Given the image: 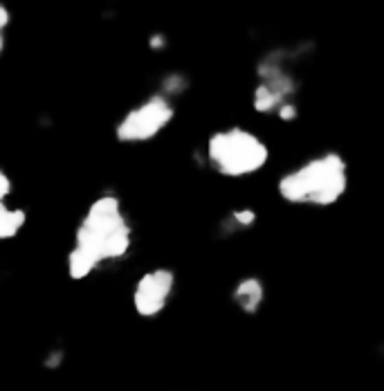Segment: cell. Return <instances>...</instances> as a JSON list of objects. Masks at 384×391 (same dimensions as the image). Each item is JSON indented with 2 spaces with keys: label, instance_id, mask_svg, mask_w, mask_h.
<instances>
[{
  "label": "cell",
  "instance_id": "6da1fadb",
  "mask_svg": "<svg viewBox=\"0 0 384 391\" xmlns=\"http://www.w3.org/2000/svg\"><path fill=\"white\" fill-rule=\"evenodd\" d=\"M135 246L124 200L117 193H101L90 202L75 232V243L65 259L72 281H84L108 265L121 263Z\"/></svg>",
  "mask_w": 384,
  "mask_h": 391
},
{
  "label": "cell",
  "instance_id": "7a4b0ae2",
  "mask_svg": "<svg viewBox=\"0 0 384 391\" xmlns=\"http://www.w3.org/2000/svg\"><path fill=\"white\" fill-rule=\"evenodd\" d=\"M350 174L348 162L337 151H324L301 160L276 182V191L288 205L324 209L344 198Z\"/></svg>",
  "mask_w": 384,
  "mask_h": 391
},
{
  "label": "cell",
  "instance_id": "3957f363",
  "mask_svg": "<svg viewBox=\"0 0 384 391\" xmlns=\"http://www.w3.org/2000/svg\"><path fill=\"white\" fill-rule=\"evenodd\" d=\"M301 47H276L263 54L256 65V86L252 106L261 115H274L283 121L297 117Z\"/></svg>",
  "mask_w": 384,
  "mask_h": 391
},
{
  "label": "cell",
  "instance_id": "277c9868",
  "mask_svg": "<svg viewBox=\"0 0 384 391\" xmlns=\"http://www.w3.org/2000/svg\"><path fill=\"white\" fill-rule=\"evenodd\" d=\"M269 149L254 130L245 126L218 128L207 137L205 162L214 174L232 180L250 178L265 169Z\"/></svg>",
  "mask_w": 384,
  "mask_h": 391
},
{
  "label": "cell",
  "instance_id": "5b68a950",
  "mask_svg": "<svg viewBox=\"0 0 384 391\" xmlns=\"http://www.w3.org/2000/svg\"><path fill=\"white\" fill-rule=\"evenodd\" d=\"M176 115H178V104L153 91L144 99L126 108L124 115L117 119L115 137L117 142L128 146L153 142L155 137L162 135L173 124Z\"/></svg>",
  "mask_w": 384,
  "mask_h": 391
},
{
  "label": "cell",
  "instance_id": "8992f818",
  "mask_svg": "<svg viewBox=\"0 0 384 391\" xmlns=\"http://www.w3.org/2000/svg\"><path fill=\"white\" fill-rule=\"evenodd\" d=\"M178 288V276L171 268L158 265L146 270L133 286V311L142 320H155L167 311L173 301Z\"/></svg>",
  "mask_w": 384,
  "mask_h": 391
},
{
  "label": "cell",
  "instance_id": "52a82bcc",
  "mask_svg": "<svg viewBox=\"0 0 384 391\" xmlns=\"http://www.w3.org/2000/svg\"><path fill=\"white\" fill-rule=\"evenodd\" d=\"M265 297H267V288L263 279L259 276H241L239 281L234 283L232 288V301L234 306L239 308L241 313L245 315H254L261 311V306L265 304Z\"/></svg>",
  "mask_w": 384,
  "mask_h": 391
},
{
  "label": "cell",
  "instance_id": "ba28073f",
  "mask_svg": "<svg viewBox=\"0 0 384 391\" xmlns=\"http://www.w3.org/2000/svg\"><path fill=\"white\" fill-rule=\"evenodd\" d=\"M27 223V211L12 207L7 200H0V241L16 239Z\"/></svg>",
  "mask_w": 384,
  "mask_h": 391
},
{
  "label": "cell",
  "instance_id": "9c48e42d",
  "mask_svg": "<svg viewBox=\"0 0 384 391\" xmlns=\"http://www.w3.org/2000/svg\"><path fill=\"white\" fill-rule=\"evenodd\" d=\"M189 88H191V79L187 77L184 72L169 70L160 77V84H158V88H155V93L165 95L171 102H178L180 97H184L187 93H189Z\"/></svg>",
  "mask_w": 384,
  "mask_h": 391
},
{
  "label": "cell",
  "instance_id": "30bf717a",
  "mask_svg": "<svg viewBox=\"0 0 384 391\" xmlns=\"http://www.w3.org/2000/svg\"><path fill=\"white\" fill-rule=\"evenodd\" d=\"M254 223H256V211L252 207H239V209H232L230 214H225V218L218 225V230L225 236H234V234L250 230Z\"/></svg>",
  "mask_w": 384,
  "mask_h": 391
},
{
  "label": "cell",
  "instance_id": "8fae6325",
  "mask_svg": "<svg viewBox=\"0 0 384 391\" xmlns=\"http://www.w3.org/2000/svg\"><path fill=\"white\" fill-rule=\"evenodd\" d=\"M14 193V180L5 169H0V200H10Z\"/></svg>",
  "mask_w": 384,
  "mask_h": 391
},
{
  "label": "cell",
  "instance_id": "7c38bea8",
  "mask_svg": "<svg viewBox=\"0 0 384 391\" xmlns=\"http://www.w3.org/2000/svg\"><path fill=\"white\" fill-rule=\"evenodd\" d=\"M12 25V12L5 3H0V34H7V27Z\"/></svg>",
  "mask_w": 384,
  "mask_h": 391
},
{
  "label": "cell",
  "instance_id": "4fadbf2b",
  "mask_svg": "<svg viewBox=\"0 0 384 391\" xmlns=\"http://www.w3.org/2000/svg\"><path fill=\"white\" fill-rule=\"evenodd\" d=\"M149 45H151V50H165V47H167V36L162 34V32H155V34L149 38Z\"/></svg>",
  "mask_w": 384,
  "mask_h": 391
},
{
  "label": "cell",
  "instance_id": "5bb4252c",
  "mask_svg": "<svg viewBox=\"0 0 384 391\" xmlns=\"http://www.w3.org/2000/svg\"><path fill=\"white\" fill-rule=\"evenodd\" d=\"M5 47H7V34H0V56L5 54Z\"/></svg>",
  "mask_w": 384,
  "mask_h": 391
}]
</instances>
